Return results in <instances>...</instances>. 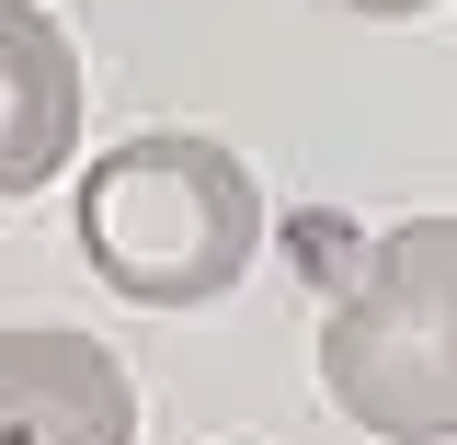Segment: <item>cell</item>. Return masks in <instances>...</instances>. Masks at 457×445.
<instances>
[{"instance_id":"cell-3","label":"cell","mask_w":457,"mask_h":445,"mask_svg":"<svg viewBox=\"0 0 457 445\" xmlns=\"http://www.w3.org/2000/svg\"><path fill=\"white\" fill-rule=\"evenodd\" d=\"M0 445H137V389L92 332H0Z\"/></svg>"},{"instance_id":"cell-5","label":"cell","mask_w":457,"mask_h":445,"mask_svg":"<svg viewBox=\"0 0 457 445\" xmlns=\"http://www.w3.org/2000/svg\"><path fill=\"white\" fill-rule=\"evenodd\" d=\"M343 12H378V23H400V12H435V0H343Z\"/></svg>"},{"instance_id":"cell-2","label":"cell","mask_w":457,"mask_h":445,"mask_svg":"<svg viewBox=\"0 0 457 445\" xmlns=\"http://www.w3.org/2000/svg\"><path fill=\"white\" fill-rule=\"evenodd\" d=\"M320 389L389 445L457 434V218H400L366 240L320 320Z\"/></svg>"},{"instance_id":"cell-1","label":"cell","mask_w":457,"mask_h":445,"mask_svg":"<svg viewBox=\"0 0 457 445\" xmlns=\"http://www.w3.org/2000/svg\"><path fill=\"white\" fill-rule=\"evenodd\" d=\"M263 251V183L195 126L114 137L80 183V263L126 309H218Z\"/></svg>"},{"instance_id":"cell-4","label":"cell","mask_w":457,"mask_h":445,"mask_svg":"<svg viewBox=\"0 0 457 445\" xmlns=\"http://www.w3.org/2000/svg\"><path fill=\"white\" fill-rule=\"evenodd\" d=\"M80 149V46L57 35V12L0 0V194L57 183Z\"/></svg>"}]
</instances>
